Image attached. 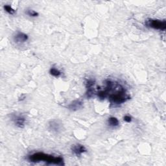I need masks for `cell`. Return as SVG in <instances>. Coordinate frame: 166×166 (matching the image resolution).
<instances>
[{"mask_svg":"<svg viewBox=\"0 0 166 166\" xmlns=\"http://www.w3.org/2000/svg\"><path fill=\"white\" fill-rule=\"evenodd\" d=\"M27 160L31 162H44L48 164L64 165V159L61 156H54L53 155L46 154L44 152H37L28 156Z\"/></svg>","mask_w":166,"mask_h":166,"instance_id":"1","label":"cell"},{"mask_svg":"<svg viewBox=\"0 0 166 166\" xmlns=\"http://www.w3.org/2000/svg\"><path fill=\"white\" fill-rule=\"evenodd\" d=\"M145 24L148 27L156 30L165 31L166 29V22L165 20H160L158 19H148L145 21Z\"/></svg>","mask_w":166,"mask_h":166,"instance_id":"2","label":"cell"},{"mask_svg":"<svg viewBox=\"0 0 166 166\" xmlns=\"http://www.w3.org/2000/svg\"><path fill=\"white\" fill-rule=\"evenodd\" d=\"M48 129L54 134H59L62 129V124L61 122L56 119H52L48 123Z\"/></svg>","mask_w":166,"mask_h":166,"instance_id":"3","label":"cell"},{"mask_svg":"<svg viewBox=\"0 0 166 166\" xmlns=\"http://www.w3.org/2000/svg\"><path fill=\"white\" fill-rule=\"evenodd\" d=\"M12 120L14 123L15 125L18 128H24L26 122V119L24 116L18 115V114H13L12 116Z\"/></svg>","mask_w":166,"mask_h":166,"instance_id":"4","label":"cell"},{"mask_svg":"<svg viewBox=\"0 0 166 166\" xmlns=\"http://www.w3.org/2000/svg\"><path fill=\"white\" fill-rule=\"evenodd\" d=\"M71 152L76 156H80L82 154L87 151L86 148L82 144H75L73 145L71 148Z\"/></svg>","mask_w":166,"mask_h":166,"instance_id":"5","label":"cell"},{"mask_svg":"<svg viewBox=\"0 0 166 166\" xmlns=\"http://www.w3.org/2000/svg\"><path fill=\"white\" fill-rule=\"evenodd\" d=\"M83 106V103L80 99H75L70 103L66 106V108L71 111H77L82 108Z\"/></svg>","mask_w":166,"mask_h":166,"instance_id":"6","label":"cell"},{"mask_svg":"<svg viewBox=\"0 0 166 166\" xmlns=\"http://www.w3.org/2000/svg\"><path fill=\"white\" fill-rule=\"evenodd\" d=\"M29 40V36L27 35L23 32L18 31L14 36V41L16 44L25 43Z\"/></svg>","mask_w":166,"mask_h":166,"instance_id":"7","label":"cell"},{"mask_svg":"<svg viewBox=\"0 0 166 166\" xmlns=\"http://www.w3.org/2000/svg\"><path fill=\"white\" fill-rule=\"evenodd\" d=\"M107 123L109 126L111 127H114V128L118 127L119 124V121L118 118H116V117H110V118L108 119Z\"/></svg>","mask_w":166,"mask_h":166,"instance_id":"8","label":"cell"},{"mask_svg":"<svg viewBox=\"0 0 166 166\" xmlns=\"http://www.w3.org/2000/svg\"><path fill=\"white\" fill-rule=\"evenodd\" d=\"M49 73L54 77H59L61 75L62 73L59 69L55 68V67H51V68L49 69Z\"/></svg>","mask_w":166,"mask_h":166,"instance_id":"9","label":"cell"},{"mask_svg":"<svg viewBox=\"0 0 166 166\" xmlns=\"http://www.w3.org/2000/svg\"><path fill=\"white\" fill-rule=\"evenodd\" d=\"M3 9L8 14L10 15H14L16 13V10L11 6H10L9 5H5L3 6Z\"/></svg>","mask_w":166,"mask_h":166,"instance_id":"10","label":"cell"},{"mask_svg":"<svg viewBox=\"0 0 166 166\" xmlns=\"http://www.w3.org/2000/svg\"><path fill=\"white\" fill-rule=\"evenodd\" d=\"M26 14H27L30 17H33V18H35V17H38V12H37L35 10H34L33 9H27L26 10Z\"/></svg>","mask_w":166,"mask_h":166,"instance_id":"11","label":"cell"},{"mask_svg":"<svg viewBox=\"0 0 166 166\" xmlns=\"http://www.w3.org/2000/svg\"><path fill=\"white\" fill-rule=\"evenodd\" d=\"M94 84H95V80H93L92 79H87L85 82V86L86 88V89H88V88H93Z\"/></svg>","mask_w":166,"mask_h":166,"instance_id":"12","label":"cell"},{"mask_svg":"<svg viewBox=\"0 0 166 166\" xmlns=\"http://www.w3.org/2000/svg\"><path fill=\"white\" fill-rule=\"evenodd\" d=\"M94 89L93 88H88L86 89V97L88 99H90L92 98L93 95H94Z\"/></svg>","mask_w":166,"mask_h":166,"instance_id":"13","label":"cell"},{"mask_svg":"<svg viewBox=\"0 0 166 166\" xmlns=\"http://www.w3.org/2000/svg\"><path fill=\"white\" fill-rule=\"evenodd\" d=\"M123 119L124 121L127 122V123H131V122L132 121V117L129 115H125L124 116Z\"/></svg>","mask_w":166,"mask_h":166,"instance_id":"14","label":"cell"},{"mask_svg":"<svg viewBox=\"0 0 166 166\" xmlns=\"http://www.w3.org/2000/svg\"><path fill=\"white\" fill-rule=\"evenodd\" d=\"M25 98V95H23L22 97H20L19 101H23V100H24Z\"/></svg>","mask_w":166,"mask_h":166,"instance_id":"15","label":"cell"}]
</instances>
